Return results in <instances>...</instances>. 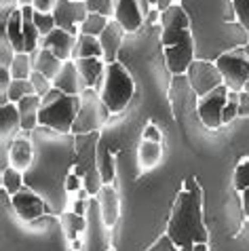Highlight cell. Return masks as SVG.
I'll return each instance as SVG.
<instances>
[{"instance_id": "6da1fadb", "label": "cell", "mask_w": 249, "mask_h": 251, "mask_svg": "<svg viewBox=\"0 0 249 251\" xmlns=\"http://www.w3.org/2000/svg\"><path fill=\"white\" fill-rule=\"evenodd\" d=\"M34 160L24 173V182L45 199L49 211L61 215L68 203V176L74 165V135L38 127L32 131Z\"/></svg>"}, {"instance_id": "7a4b0ae2", "label": "cell", "mask_w": 249, "mask_h": 251, "mask_svg": "<svg viewBox=\"0 0 249 251\" xmlns=\"http://www.w3.org/2000/svg\"><path fill=\"white\" fill-rule=\"evenodd\" d=\"M161 24L165 64L174 76H184L195 61V40L190 34V19L182 6L174 4L165 13H161Z\"/></svg>"}, {"instance_id": "3957f363", "label": "cell", "mask_w": 249, "mask_h": 251, "mask_svg": "<svg viewBox=\"0 0 249 251\" xmlns=\"http://www.w3.org/2000/svg\"><path fill=\"white\" fill-rule=\"evenodd\" d=\"M169 239L177 247L195 245V243H207L205 222H203V201H200V188L192 182H186L184 190L177 194L174 213H171L167 226Z\"/></svg>"}, {"instance_id": "277c9868", "label": "cell", "mask_w": 249, "mask_h": 251, "mask_svg": "<svg viewBox=\"0 0 249 251\" xmlns=\"http://www.w3.org/2000/svg\"><path fill=\"white\" fill-rule=\"evenodd\" d=\"M78 110L80 95H68L53 87L40 101L38 125L57 131V133H72Z\"/></svg>"}, {"instance_id": "5b68a950", "label": "cell", "mask_w": 249, "mask_h": 251, "mask_svg": "<svg viewBox=\"0 0 249 251\" xmlns=\"http://www.w3.org/2000/svg\"><path fill=\"white\" fill-rule=\"evenodd\" d=\"M133 78H131L129 70L124 68L119 61L106 66V72H103V80L100 85V95L103 103L108 106V110L112 114H119L127 108L129 100L133 97Z\"/></svg>"}, {"instance_id": "8992f818", "label": "cell", "mask_w": 249, "mask_h": 251, "mask_svg": "<svg viewBox=\"0 0 249 251\" xmlns=\"http://www.w3.org/2000/svg\"><path fill=\"white\" fill-rule=\"evenodd\" d=\"M110 114L112 112H110L108 106L103 103L98 89H85L80 95V110H78V116H76L72 135L98 133L100 127L108 121Z\"/></svg>"}, {"instance_id": "52a82bcc", "label": "cell", "mask_w": 249, "mask_h": 251, "mask_svg": "<svg viewBox=\"0 0 249 251\" xmlns=\"http://www.w3.org/2000/svg\"><path fill=\"white\" fill-rule=\"evenodd\" d=\"M216 66L220 70V74H222L228 91H234V93L245 91V87L249 82V59L243 51V47H237V49H230V51L222 53L218 57Z\"/></svg>"}, {"instance_id": "ba28073f", "label": "cell", "mask_w": 249, "mask_h": 251, "mask_svg": "<svg viewBox=\"0 0 249 251\" xmlns=\"http://www.w3.org/2000/svg\"><path fill=\"white\" fill-rule=\"evenodd\" d=\"M186 76H188V85L192 87V91L197 93L199 100L224 85V78H222V74H220L218 66L211 64V61H203V59L192 61V66L188 68Z\"/></svg>"}, {"instance_id": "9c48e42d", "label": "cell", "mask_w": 249, "mask_h": 251, "mask_svg": "<svg viewBox=\"0 0 249 251\" xmlns=\"http://www.w3.org/2000/svg\"><path fill=\"white\" fill-rule=\"evenodd\" d=\"M226 103H228V87L226 85L218 87L216 91L207 93L205 97H200L199 106H197L200 123H203L207 129H218L220 125H224L222 114H224Z\"/></svg>"}, {"instance_id": "30bf717a", "label": "cell", "mask_w": 249, "mask_h": 251, "mask_svg": "<svg viewBox=\"0 0 249 251\" xmlns=\"http://www.w3.org/2000/svg\"><path fill=\"white\" fill-rule=\"evenodd\" d=\"M87 15L89 9L87 2H82V0H57L53 9V17L57 27L74 34V36L80 34V24L87 19Z\"/></svg>"}, {"instance_id": "8fae6325", "label": "cell", "mask_w": 249, "mask_h": 251, "mask_svg": "<svg viewBox=\"0 0 249 251\" xmlns=\"http://www.w3.org/2000/svg\"><path fill=\"white\" fill-rule=\"evenodd\" d=\"M150 6L148 0H114V22H119L124 32H135L150 15Z\"/></svg>"}, {"instance_id": "7c38bea8", "label": "cell", "mask_w": 249, "mask_h": 251, "mask_svg": "<svg viewBox=\"0 0 249 251\" xmlns=\"http://www.w3.org/2000/svg\"><path fill=\"white\" fill-rule=\"evenodd\" d=\"M11 207L15 209V213L24 222H34V220L43 218L45 211H49L45 199L40 197V194L34 192L32 188H27V186H24L15 197H11Z\"/></svg>"}, {"instance_id": "4fadbf2b", "label": "cell", "mask_w": 249, "mask_h": 251, "mask_svg": "<svg viewBox=\"0 0 249 251\" xmlns=\"http://www.w3.org/2000/svg\"><path fill=\"white\" fill-rule=\"evenodd\" d=\"M76 38L74 34L61 30V27H55V30L40 40V47L43 49H49L53 55H57L61 61H70L72 59V53H74V47H76Z\"/></svg>"}, {"instance_id": "5bb4252c", "label": "cell", "mask_w": 249, "mask_h": 251, "mask_svg": "<svg viewBox=\"0 0 249 251\" xmlns=\"http://www.w3.org/2000/svg\"><path fill=\"white\" fill-rule=\"evenodd\" d=\"M34 160V144H32V133L24 131V135H17L11 142V167L17 171L25 173L30 169Z\"/></svg>"}, {"instance_id": "9a60e30c", "label": "cell", "mask_w": 249, "mask_h": 251, "mask_svg": "<svg viewBox=\"0 0 249 251\" xmlns=\"http://www.w3.org/2000/svg\"><path fill=\"white\" fill-rule=\"evenodd\" d=\"M53 87L59 89L61 93H68V95H82V91H85V82H82L80 78V72L78 68H76V61L70 59L66 61L64 68H61V72L55 76L53 80Z\"/></svg>"}, {"instance_id": "2e32d148", "label": "cell", "mask_w": 249, "mask_h": 251, "mask_svg": "<svg viewBox=\"0 0 249 251\" xmlns=\"http://www.w3.org/2000/svg\"><path fill=\"white\" fill-rule=\"evenodd\" d=\"M123 36H124V27L119 22H114V19L108 24L106 30L101 32L100 43H101V49H103V61H106V64H114L116 61Z\"/></svg>"}, {"instance_id": "e0dca14e", "label": "cell", "mask_w": 249, "mask_h": 251, "mask_svg": "<svg viewBox=\"0 0 249 251\" xmlns=\"http://www.w3.org/2000/svg\"><path fill=\"white\" fill-rule=\"evenodd\" d=\"M17 131H24L17 103H2V108H0V137H2V142H13L17 137Z\"/></svg>"}, {"instance_id": "ac0fdd59", "label": "cell", "mask_w": 249, "mask_h": 251, "mask_svg": "<svg viewBox=\"0 0 249 251\" xmlns=\"http://www.w3.org/2000/svg\"><path fill=\"white\" fill-rule=\"evenodd\" d=\"M98 197H100V213H101L103 224L108 228H112L116 224V220H119V211H121L119 192H116L110 184H103Z\"/></svg>"}, {"instance_id": "d6986e66", "label": "cell", "mask_w": 249, "mask_h": 251, "mask_svg": "<svg viewBox=\"0 0 249 251\" xmlns=\"http://www.w3.org/2000/svg\"><path fill=\"white\" fill-rule=\"evenodd\" d=\"M66 61H61L57 55H53L49 49H43L40 47L36 53H32V66H34V72H40L45 74L49 80H55V76L61 72Z\"/></svg>"}, {"instance_id": "ffe728a7", "label": "cell", "mask_w": 249, "mask_h": 251, "mask_svg": "<svg viewBox=\"0 0 249 251\" xmlns=\"http://www.w3.org/2000/svg\"><path fill=\"white\" fill-rule=\"evenodd\" d=\"M106 66H108L106 61L98 59V57H89V59H78L76 61V68H78L80 78H82V82H85L87 89H98V85H101Z\"/></svg>"}, {"instance_id": "44dd1931", "label": "cell", "mask_w": 249, "mask_h": 251, "mask_svg": "<svg viewBox=\"0 0 249 251\" xmlns=\"http://www.w3.org/2000/svg\"><path fill=\"white\" fill-rule=\"evenodd\" d=\"M24 13V40H25V53L27 55H32V53H36L38 49H40V40H43V36H40V32H38V27L36 24H34V6L32 4H24V6H19Z\"/></svg>"}, {"instance_id": "7402d4cb", "label": "cell", "mask_w": 249, "mask_h": 251, "mask_svg": "<svg viewBox=\"0 0 249 251\" xmlns=\"http://www.w3.org/2000/svg\"><path fill=\"white\" fill-rule=\"evenodd\" d=\"M40 101H43V97L38 95H30L22 100L17 103L19 108V116H22V129L27 131V133H32L34 129H38V114H40Z\"/></svg>"}, {"instance_id": "603a6c76", "label": "cell", "mask_w": 249, "mask_h": 251, "mask_svg": "<svg viewBox=\"0 0 249 251\" xmlns=\"http://www.w3.org/2000/svg\"><path fill=\"white\" fill-rule=\"evenodd\" d=\"M0 34H6L11 40L13 49H15V53H25V40H24V13L22 9L13 11L9 22H6V27H2V32Z\"/></svg>"}, {"instance_id": "cb8c5ba5", "label": "cell", "mask_w": 249, "mask_h": 251, "mask_svg": "<svg viewBox=\"0 0 249 251\" xmlns=\"http://www.w3.org/2000/svg\"><path fill=\"white\" fill-rule=\"evenodd\" d=\"M89 57H98L103 59V49L98 36H87V34H78L76 38V47H74V53H72V59L78 61V59H89Z\"/></svg>"}, {"instance_id": "d4e9b609", "label": "cell", "mask_w": 249, "mask_h": 251, "mask_svg": "<svg viewBox=\"0 0 249 251\" xmlns=\"http://www.w3.org/2000/svg\"><path fill=\"white\" fill-rule=\"evenodd\" d=\"M9 70H11L13 80H27V78L32 76V72H34L32 55H27V53H17Z\"/></svg>"}, {"instance_id": "484cf974", "label": "cell", "mask_w": 249, "mask_h": 251, "mask_svg": "<svg viewBox=\"0 0 249 251\" xmlns=\"http://www.w3.org/2000/svg\"><path fill=\"white\" fill-rule=\"evenodd\" d=\"M163 152H161V146L156 142H142L140 146V152H137V158H140V165L146 167V169H152L154 165H158Z\"/></svg>"}, {"instance_id": "4316f807", "label": "cell", "mask_w": 249, "mask_h": 251, "mask_svg": "<svg viewBox=\"0 0 249 251\" xmlns=\"http://www.w3.org/2000/svg\"><path fill=\"white\" fill-rule=\"evenodd\" d=\"M112 19L103 17V15H98V13H89L87 19L80 24V34H87V36H101V32L108 27V24Z\"/></svg>"}, {"instance_id": "83f0119b", "label": "cell", "mask_w": 249, "mask_h": 251, "mask_svg": "<svg viewBox=\"0 0 249 251\" xmlns=\"http://www.w3.org/2000/svg\"><path fill=\"white\" fill-rule=\"evenodd\" d=\"M30 95H36L30 78H27V80H13L6 100H9L11 103H19L22 100H25V97H30Z\"/></svg>"}, {"instance_id": "f1b7e54d", "label": "cell", "mask_w": 249, "mask_h": 251, "mask_svg": "<svg viewBox=\"0 0 249 251\" xmlns=\"http://www.w3.org/2000/svg\"><path fill=\"white\" fill-rule=\"evenodd\" d=\"M24 186H25V182H24V173L22 171L13 169V167H9L6 171H2V190H6L11 197H15Z\"/></svg>"}, {"instance_id": "f546056e", "label": "cell", "mask_w": 249, "mask_h": 251, "mask_svg": "<svg viewBox=\"0 0 249 251\" xmlns=\"http://www.w3.org/2000/svg\"><path fill=\"white\" fill-rule=\"evenodd\" d=\"M98 169H100V173H101L103 184H112V182H114L116 169H114L112 152H110L108 148H101V152H100V163H98Z\"/></svg>"}, {"instance_id": "4dcf8cb0", "label": "cell", "mask_w": 249, "mask_h": 251, "mask_svg": "<svg viewBox=\"0 0 249 251\" xmlns=\"http://www.w3.org/2000/svg\"><path fill=\"white\" fill-rule=\"evenodd\" d=\"M82 188H85L91 197L100 194V190L103 188V179H101V173L98 169V165L89 167V169L85 171V177H82Z\"/></svg>"}, {"instance_id": "1f68e13d", "label": "cell", "mask_w": 249, "mask_h": 251, "mask_svg": "<svg viewBox=\"0 0 249 251\" xmlns=\"http://www.w3.org/2000/svg\"><path fill=\"white\" fill-rule=\"evenodd\" d=\"M89 13H98L108 19H114V0H85Z\"/></svg>"}, {"instance_id": "d6a6232c", "label": "cell", "mask_w": 249, "mask_h": 251, "mask_svg": "<svg viewBox=\"0 0 249 251\" xmlns=\"http://www.w3.org/2000/svg\"><path fill=\"white\" fill-rule=\"evenodd\" d=\"M34 24H36L40 36H49V34L57 27V24H55V17L53 13H34Z\"/></svg>"}, {"instance_id": "836d02e7", "label": "cell", "mask_w": 249, "mask_h": 251, "mask_svg": "<svg viewBox=\"0 0 249 251\" xmlns=\"http://www.w3.org/2000/svg\"><path fill=\"white\" fill-rule=\"evenodd\" d=\"M15 49H13L11 40L6 34H0V68H11L13 59H15Z\"/></svg>"}, {"instance_id": "e575fe53", "label": "cell", "mask_w": 249, "mask_h": 251, "mask_svg": "<svg viewBox=\"0 0 249 251\" xmlns=\"http://www.w3.org/2000/svg\"><path fill=\"white\" fill-rule=\"evenodd\" d=\"M61 224L68 228V234L74 236L78 230L85 228V215H78V213H61Z\"/></svg>"}, {"instance_id": "d590c367", "label": "cell", "mask_w": 249, "mask_h": 251, "mask_svg": "<svg viewBox=\"0 0 249 251\" xmlns=\"http://www.w3.org/2000/svg\"><path fill=\"white\" fill-rule=\"evenodd\" d=\"M30 80H32L34 91H36V95H38V97H45V95L53 89V80H49L45 74H40V72H32Z\"/></svg>"}, {"instance_id": "8d00e7d4", "label": "cell", "mask_w": 249, "mask_h": 251, "mask_svg": "<svg viewBox=\"0 0 249 251\" xmlns=\"http://www.w3.org/2000/svg\"><path fill=\"white\" fill-rule=\"evenodd\" d=\"M234 186H237L239 192H243L249 188V160H243L237 167V173H234Z\"/></svg>"}, {"instance_id": "74e56055", "label": "cell", "mask_w": 249, "mask_h": 251, "mask_svg": "<svg viewBox=\"0 0 249 251\" xmlns=\"http://www.w3.org/2000/svg\"><path fill=\"white\" fill-rule=\"evenodd\" d=\"M232 6H234V13H237V22L249 34V0H232Z\"/></svg>"}, {"instance_id": "f35d334b", "label": "cell", "mask_w": 249, "mask_h": 251, "mask_svg": "<svg viewBox=\"0 0 249 251\" xmlns=\"http://www.w3.org/2000/svg\"><path fill=\"white\" fill-rule=\"evenodd\" d=\"M177 249H179V247L169 239V234H163L161 239H158L154 245H152L150 249H146V251H177Z\"/></svg>"}, {"instance_id": "ab89813d", "label": "cell", "mask_w": 249, "mask_h": 251, "mask_svg": "<svg viewBox=\"0 0 249 251\" xmlns=\"http://www.w3.org/2000/svg\"><path fill=\"white\" fill-rule=\"evenodd\" d=\"M57 0H32V6L36 13H53Z\"/></svg>"}, {"instance_id": "60d3db41", "label": "cell", "mask_w": 249, "mask_h": 251, "mask_svg": "<svg viewBox=\"0 0 249 251\" xmlns=\"http://www.w3.org/2000/svg\"><path fill=\"white\" fill-rule=\"evenodd\" d=\"M144 142H161V133H158V129L154 125H148L146 129H144Z\"/></svg>"}, {"instance_id": "b9f144b4", "label": "cell", "mask_w": 249, "mask_h": 251, "mask_svg": "<svg viewBox=\"0 0 249 251\" xmlns=\"http://www.w3.org/2000/svg\"><path fill=\"white\" fill-rule=\"evenodd\" d=\"M66 188H68V194H70V192H78V188H80V179H78V176H76L74 171L70 173V176H68Z\"/></svg>"}, {"instance_id": "7bdbcfd3", "label": "cell", "mask_w": 249, "mask_h": 251, "mask_svg": "<svg viewBox=\"0 0 249 251\" xmlns=\"http://www.w3.org/2000/svg\"><path fill=\"white\" fill-rule=\"evenodd\" d=\"M169 6H174V0H156L154 9H156V11H161V13H165V11L169 9Z\"/></svg>"}, {"instance_id": "ee69618b", "label": "cell", "mask_w": 249, "mask_h": 251, "mask_svg": "<svg viewBox=\"0 0 249 251\" xmlns=\"http://www.w3.org/2000/svg\"><path fill=\"white\" fill-rule=\"evenodd\" d=\"M241 194H243V211H245V215L249 218V188H247V190H243Z\"/></svg>"}, {"instance_id": "f6af8a7d", "label": "cell", "mask_w": 249, "mask_h": 251, "mask_svg": "<svg viewBox=\"0 0 249 251\" xmlns=\"http://www.w3.org/2000/svg\"><path fill=\"white\" fill-rule=\"evenodd\" d=\"M192 251H209V249H207V243H195Z\"/></svg>"}, {"instance_id": "bcb514c9", "label": "cell", "mask_w": 249, "mask_h": 251, "mask_svg": "<svg viewBox=\"0 0 249 251\" xmlns=\"http://www.w3.org/2000/svg\"><path fill=\"white\" fill-rule=\"evenodd\" d=\"M76 213L85 215V201H78V205H76Z\"/></svg>"}, {"instance_id": "7dc6e473", "label": "cell", "mask_w": 249, "mask_h": 251, "mask_svg": "<svg viewBox=\"0 0 249 251\" xmlns=\"http://www.w3.org/2000/svg\"><path fill=\"white\" fill-rule=\"evenodd\" d=\"M192 247L195 245H184V247H179V251H192Z\"/></svg>"}, {"instance_id": "c3c4849f", "label": "cell", "mask_w": 249, "mask_h": 251, "mask_svg": "<svg viewBox=\"0 0 249 251\" xmlns=\"http://www.w3.org/2000/svg\"><path fill=\"white\" fill-rule=\"evenodd\" d=\"M243 51H245V55H247V59H249V43H247V45H243Z\"/></svg>"}, {"instance_id": "681fc988", "label": "cell", "mask_w": 249, "mask_h": 251, "mask_svg": "<svg viewBox=\"0 0 249 251\" xmlns=\"http://www.w3.org/2000/svg\"><path fill=\"white\" fill-rule=\"evenodd\" d=\"M148 2H150L152 6H154V4H156V0H148Z\"/></svg>"}, {"instance_id": "f907efd6", "label": "cell", "mask_w": 249, "mask_h": 251, "mask_svg": "<svg viewBox=\"0 0 249 251\" xmlns=\"http://www.w3.org/2000/svg\"><path fill=\"white\" fill-rule=\"evenodd\" d=\"M22 2H25V4H32V2H30V0H22Z\"/></svg>"}, {"instance_id": "816d5d0a", "label": "cell", "mask_w": 249, "mask_h": 251, "mask_svg": "<svg viewBox=\"0 0 249 251\" xmlns=\"http://www.w3.org/2000/svg\"><path fill=\"white\" fill-rule=\"evenodd\" d=\"M82 2H85V0H82Z\"/></svg>"}]
</instances>
